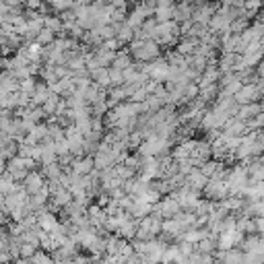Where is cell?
<instances>
[{
    "label": "cell",
    "mask_w": 264,
    "mask_h": 264,
    "mask_svg": "<svg viewBox=\"0 0 264 264\" xmlns=\"http://www.w3.org/2000/svg\"><path fill=\"white\" fill-rule=\"evenodd\" d=\"M41 188H44V182H41V177H39L37 174H27V176H25V192L35 194V192H39Z\"/></svg>",
    "instance_id": "1"
},
{
    "label": "cell",
    "mask_w": 264,
    "mask_h": 264,
    "mask_svg": "<svg viewBox=\"0 0 264 264\" xmlns=\"http://www.w3.org/2000/svg\"><path fill=\"white\" fill-rule=\"evenodd\" d=\"M254 95H256V89H254V87H244L242 93L235 95V99H238L240 103H246V101H252Z\"/></svg>",
    "instance_id": "2"
},
{
    "label": "cell",
    "mask_w": 264,
    "mask_h": 264,
    "mask_svg": "<svg viewBox=\"0 0 264 264\" xmlns=\"http://www.w3.org/2000/svg\"><path fill=\"white\" fill-rule=\"evenodd\" d=\"M35 37H37V44H50V41L54 39V29H50V27L48 29H41Z\"/></svg>",
    "instance_id": "3"
},
{
    "label": "cell",
    "mask_w": 264,
    "mask_h": 264,
    "mask_svg": "<svg viewBox=\"0 0 264 264\" xmlns=\"http://www.w3.org/2000/svg\"><path fill=\"white\" fill-rule=\"evenodd\" d=\"M91 172V159H85V161H79V163H75V174L77 176H85V174H89Z\"/></svg>",
    "instance_id": "4"
}]
</instances>
